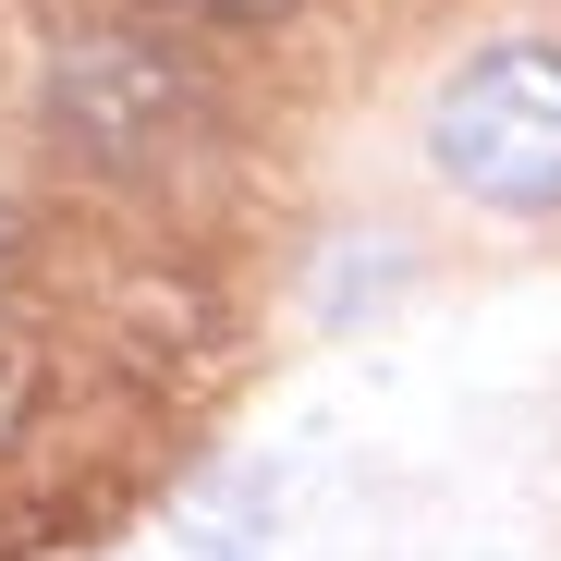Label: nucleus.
<instances>
[{"label":"nucleus","instance_id":"1","mask_svg":"<svg viewBox=\"0 0 561 561\" xmlns=\"http://www.w3.org/2000/svg\"><path fill=\"white\" fill-rule=\"evenodd\" d=\"M427 159L477 208H561V49H489L439 85Z\"/></svg>","mask_w":561,"mask_h":561}]
</instances>
